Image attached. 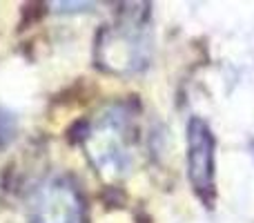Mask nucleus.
Wrapping results in <instances>:
<instances>
[{
    "label": "nucleus",
    "instance_id": "obj_4",
    "mask_svg": "<svg viewBox=\"0 0 254 223\" xmlns=\"http://www.w3.org/2000/svg\"><path fill=\"white\" fill-rule=\"evenodd\" d=\"M29 223H83V199L65 176L40 183L29 199Z\"/></svg>",
    "mask_w": 254,
    "mask_h": 223
},
{
    "label": "nucleus",
    "instance_id": "obj_3",
    "mask_svg": "<svg viewBox=\"0 0 254 223\" xmlns=\"http://www.w3.org/2000/svg\"><path fill=\"white\" fill-rule=\"evenodd\" d=\"M216 141L212 127L201 116H192L185 130V163L192 190L205 206L216 199Z\"/></svg>",
    "mask_w": 254,
    "mask_h": 223
},
{
    "label": "nucleus",
    "instance_id": "obj_1",
    "mask_svg": "<svg viewBox=\"0 0 254 223\" xmlns=\"http://www.w3.org/2000/svg\"><path fill=\"white\" fill-rule=\"evenodd\" d=\"M136 118L127 105H110L92 118L83 134V149L96 174L121 181L129 174L136 156Z\"/></svg>",
    "mask_w": 254,
    "mask_h": 223
},
{
    "label": "nucleus",
    "instance_id": "obj_2",
    "mask_svg": "<svg viewBox=\"0 0 254 223\" xmlns=\"http://www.w3.org/2000/svg\"><path fill=\"white\" fill-rule=\"evenodd\" d=\"M152 54L147 9H127L98 34L96 61L112 74H136L145 70Z\"/></svg>",
    "mask_w": 254,
    "mask_h": 223
}]
</instances>
